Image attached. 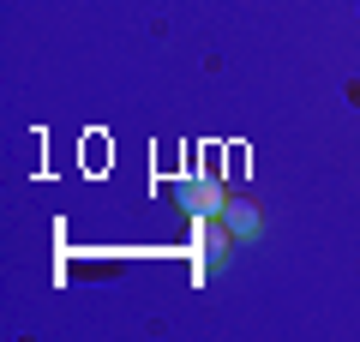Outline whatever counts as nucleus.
Returning <instances> with one entry per match:
<instances>
[{"label":"nucleus","mask_w":360,"mask_h":342,"mask_svg":"<svg viewBox=\"0 0 360 342\" xmlns=\"http://www.w3.org/2000/svg\"><path fill=\"white\" fill-rule=\"evenodd\" d=\"M174 198H180V210L193 216V222H205V216H222V186H217L210 175L180 180V186H174Z\"/></svg>","instance_id":"f257e3e1"},{"label":"nucleus","mask_w":360,"mask_h":342,"mask_svg":"<svg viewBox=\"0 0 360 342\" xmlns=\"http://www.w3.org/2000/svg\"><path fill=\"white\" fill-rule=\"evenodd\" d=\"M222 228H229L234 241H246V234H258V228H264V216H258V198H252V192L222 198Z\"/></svg>","instance_id":"f03ea898"}]
</instances>
